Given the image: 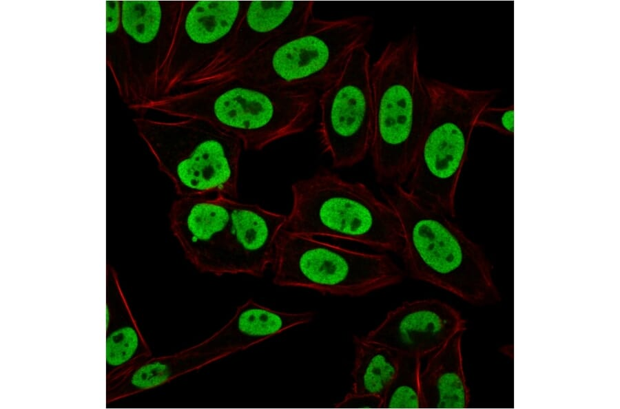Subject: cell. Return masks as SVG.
<instances>
[{
	"instance_id": "obj_9",
	"label": "cell",
	"mask_w": 620,
	"mask_h": 409,
	"mask_svg": "<svg viewBox=\"0 0 620 409\" xmlns=\"http://www.w3.org/2000/svg\"><path fill=\"white\" fill-rule=\"evenodd\" d=\"M371 55L355 49L318 98V134L335 168L352 167L369 153L373 129Z\"/></svg>"
},
{
	"instance_id": "obj_5",
	"label": "cell",
	"mask_w": 620,
	"mask_h": 409,
	"mask_svg": "<svg viewBox=\"0 0 620 409\" xmlns=\"http://www.w3.org/2000/svg\"><path fill=\"white\" fill-rule=\"evenodd\" d=\"M291 193L287 230L400 253L402 235L397 216L365 184L321 169L295 181Z\"/></svg>"
},
{
	"instance_id": "obj_4",
	"label": "cell",
	"mask_w": 620,
	"mask_h": 409,
	"mask_svg": "<svg viewBox=\"0 0 620 409\" xmlns=\"http://www.w3.org/2000/svg\"><path fill=\"white\" fill-rule=\"evenodd\" d=\"M428 118L404 186L414 196L451 218L477 118L498 90L466 89L426 78Z\"/></svg>"
},
{
	"instance_id": "obj_12",
	"label": "cell",
	"mask_w": 620,
	"mask_h": 409,
	"mask_svg": "<svg viewBox=\"0 0 620 409\" xmlns=\"http://www.w3.org/2000/svg\"><path fill=\"white\" fill-rule=\"evenodd\" d=\"M314 6L313 1H249L226 48L180 88L217 81L267 45L300 30L314 17Z\"/></svg>"
},
{
	"instance_id": "obj_13",
	"label": "cell",
	"mask_w": 620,
	"mask_h": 409,
	"mask_svg": "<svg viewBox=\"0 0 620 409\" xmlns=\"http://www.w3.org/2000/svg\"><path fill=\"white\" fill-rule=\"evenodd\" d=\"M466 330V320L456 308L429 298L403 302L364 337L401 355L422 359Z\"/></svg>"
},
{
	"instance_id": "obj_7",
	"label": "cell",
	"mask_w": 620,
	"mask_h": 409,
	"mask_svg": "<svg viewBox=\"0 0 620 409\" xmlns=\"http://www.w3.org/2000/svg\"><path fill=\"white\" fill-rule=\"evenodd\" d=\"M137 132L178 197L237 199L243 147L234 136L200 120H163L138 115Z\"/></svg>"
},
{
	"instance_id": "obj_19",
	"label": "cell",
	"mask_w": 620,
	"mask_h": 409,
	"mask_svg": "<svg viewBox=\"0 0 620 409\" xmlns=\"http://www.w3.org/2000/svg\"><path fill=\"white\" fill-rule=\"evenodd\" d=\"M463 334L455 335L431 354L421 371L423 408L468 407L471 393L464 368Z\"/></svg>"
},
{
	"instance_id": "obj_23",
	"label": "cell",
	"mask_w": 620,
	"mask_h": 409,
	"mask_svg": "<svg viewBox=\"0 0 620 409\" xmlns=\"http://www.w3.org/2000/svg\"><path fill=\"white\" fill-rule=\"evenodd\" d=\"M476 127H486L497 132L512 136L514 134V106L488 105L482 109L476 120Z\"/></svg>"
},
{
	"instance_id": "obj_11",
	"label": "cell",
	"mask_w": 620,
	"mask_h": 409,
	"mask_svg": "<svg viewBox=\"0 0 620 409\" xmlns=\"http://www.w3.org/2000/svg\"><path fill=\"white\" fill-rule=\"evenodd\" d=\"M182 4L183 1H121L130 72L127 105L134 112L159 96L160 77Z\"/></svg>"
},
{
	"instance_id": "obj_21",
	"label": "cell",
	"mask_w": 620,
	"mask_h": 409,
	"mask_svg": "<svg viewBox=\"0 0 620 409\" xmlns=\"http://www.w3.org/2000/svg\"><path fill=\"white\" fill-rule=\"evenodd\" d=\"M106 63L122 101L130 98V72L127 49L121 23V1H107Z\"/></svg>"
},
{
	"instance_id": "obj_2",
	"label": "cell",
	"mask_w": 620,
	"mask_h": 409,
	"mask_svg": "<svg viewBox=\"0 0 620 409\" xmlns=\"http://www.w3.org/2000/svg\"><path fill=\"white\" fill-rule=\"evenodd\" d=\"M383 192L399 219L400 251L408 274L472 304H493L500 295L483 249L444 212L411 194L404 185Z\"/></svg>"
},
{
	"instance_id": "obj_10",
	"label": "cell",
	"mask_w": 620,
	"mask_h": 409,
	"mask_svg": "<svg viewBox=\"0 0 620 409\" xmlns=\"http://www.w3.org/2000/svg\"><path fill=\"white\" fill-rule=\"evenodd\" d=\"M248 1H183L172 45L160 77L159 96L207 67L233 37ZM158 96V97H159Z\"/></svg>"
},
{
	"instance_id": "obj_24",
	"label": "cell",
	"mask_w": 620,
	"mask_h": 409,
	"mask_svg": "<svg viewBox=\"0 0 620 409\" xmlns=\"http://www.w3.org/2000/svg\"><path fill=\"white\" fill-rule=\"evenodd\" d=\"M334 406L338 408H382L383 399L377 395L351 391Z\"/></svg>"
},
{
	"instance_id": "obj_8",
	"label": "cell",
	"mask_w": 620,
	"mask_h": 409,
	"mask_svg": "<svg viewBox=\"0 0 620 409\" xmlns=\"http://www.w3.org/2000/svg\"><path fill=\"white\" fill-rule=\"evenodd\" d=\"M271 266L277 286L349 297L397 284L404 276L386 253L350 249L286 229L279 237Z\"/></svg>"
},
{
	"instance_id": "obj_14",
	"label": "cell",
	"mask_w": 620,
	"mask_h": 409,
	"mask_svg": "<svg viewBox=\"0 0 620 409\" xmlns=\"http://www.w3.org/2000/svg\"><path fill=\"white\" fill-rule=\"evenodd\" d=\"M229 199L223 196L178 197L170 206L172 233L187 260L200 273L223 275Z\"/></svg>"
},
{
	"instance_id": "obj_17",
	"label": "cell",
	"mask_w": 620,
	"mask_h": 409,
	"mask_svg": "<svg viewBox=\"0 0 620 409\" xmlns=\"http://www.w3.org/2000/svg\"><path fill=\"white\" fill-rule=\"evenodd\" d=\"M106 378L152 355L121 287L118 273L106 269Z\"/></svg>"
},
{
	"instance_id": "obj_16",
	"label": "cell",
	"mask_w": 620,
	"mask_h": 409,
	"mask_svg": "<svg viewBox=\"0 0 620 409\" xmlns=\"http://www.w3.org/2000/svg\"><path fill=\"white\" fill-rule=\"evenodd\" d=\"M313 316L311 311H278L249 299L237 307L232 317L218 331L185 350L227 357L293 327L307 324Z\"/></svg>"
},
{
	"instance_id": "obj_6",
	"label": "cell",
	"mask_w": 620,
	"mask_h": 409,
	"mask_svg": "<svg viewBox=\"0 0 620 409\" xmlns=\"http://www.w3.org/2000/svg\"><path fill=\"white\" fill-rule=\"evenodd\" d=\"M373 29L367 15L314 16L300 30L267 45L219 79L233 76L273 87L322 91L350 54L366 45Z\"/></svg>"
},
{
	"instance_id": "obj_15",
	"label": "cell",
	"mask_w": 620,
	"mask_h": 409,
	"mask_svg": "<svg viewBox=\"0 0 620 409\" xmlns=\"http://www.w3.org/2000/svg\"><path fill=\"white\" fill-rule=\"evenodd\" d=\"M230 218L224 275L262 277L271 266L287 214L229 199Z\"/></svg>"
},
{
	"instance_id": "obj_3",
	"label": "cell",
	"mask_w": 620,
	"mask_h": 409,
	"mask_svg": "<svg viewBox=\"0 0 620 409\" xmlns=\"http://www.w3.org/2000/svg\"><path fill=\"white\" fill-rule=\"evenodd\" d=\"M417 34L386 44L371 64L373 129L369 154L377 180L404 185L429 110Z\"/></svg>"
},
{
	"instance_id": "obj_1",
	"label": "cell",
	"mask_w": 620,
	"mask_h": 409,
	"mask_svg": "<svg viewBox=\"0 0 620 409\" xmlns=\"http://www.w3.org/2000/svg\"><path fill=\"white\" fill-rule=\"evenodd\" d=\"M317 92L259 85L229 76L158 97L138 108L207 122L236 137L243 149L260 151L305 131L313 123Z\"/></svg>"
},
{
	"instance_id": "obj_18",
	"label": "cell",
	"mask_w": 620,
	"mask_h": 409,
	"mask_svg": "<svg viewBox=\"0 0 620 409\" xmlns=\"http://www.w3.org/2000/svg\"><path fill=\"white\" fill-rule=\"evenodd\" d=\"M225 357L183 349L167 355L143 359L106 378V404L163 386Z\"/></svg>"
},
{
	"instance_id": "obj_20",
	"label": "cell",
	"mask_w": 620,
	"mask_h": 409,
	"mask_svg": "<svg viewBox=\"0 0 620 409\" xmlns=\"http://www.w3.org/2000/svg\"><path fill=\"white\" fill-rule=\"evenodd\" d=\"M353 343L355 359L351 391L383 398L396 374L400 354L364 336H355Z\"/></svg>"
},
{
	"instance_id": "obj_22",
	"label": "cell",
	"mask_w": 620,
	"mask_h": 409,
	"mask_svg": "<svg viewBox=\"0 0 620 409\" xmlns=\"http://www.w3.org/2000/svg\"><path fill=\"white\" fill-rule=\"evenodd\" d=\"M421 371V358L400 354L396 374L382 398V408H423Z\"/></svg>"
}]
</instances>
